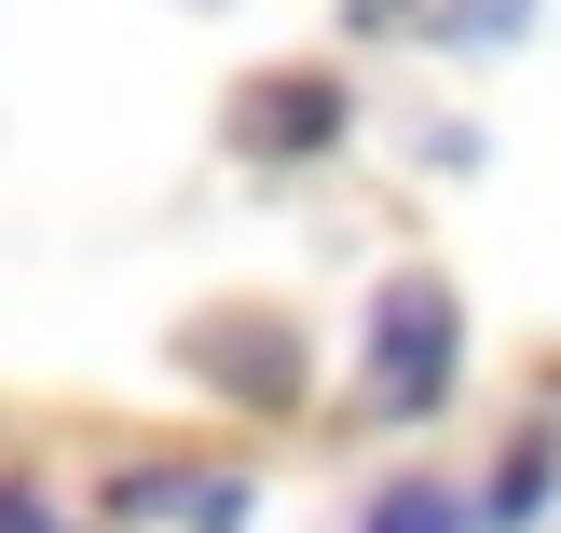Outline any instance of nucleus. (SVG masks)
<instances>
[{
  "label": "nucleus",
  "instance_id": "1",
  "mask_svg": "<svg viewBox=\"0 0 561 533\" xmlns=\"http://www.w3.org/2000/svg\"><path fill=\"white\" fill-rule=\"evenodd\" d=\"M466 383V315L438 274H398V288L370 301V410H398V425H425V410H453Z\"/></svg>",
  "mask_w": 561,
  "mask_h": 533
},
{
  "label": "nucleus",
  "instance_id": "2",
  "mask_svg": "<svg viewBox=\"0 0 561 533\" xmlns=\"http://www.w3.org/2000/svg\"><path fill=\"white\" fill-rule=\"evenodd\" d=\"M192 370L247 383V410H288L301 397V343H274V328H192Z\"/></svg>",
  "mask_w": 561,
  "mask_h": 533
},
{
  "label": "nucleus",
  "instance_id": "3",
  "mask_svg": "<svg viewBox=\"0 0 561 533\" xmlns=\"http://www.w3.org/2000/svg\"><path fill=\"white\" fill-rule=\"evenodd\" d=\"M124 520H179V533H233L247 479H124Z\"/></svg>",
  "mask_w": 561,
  "mask_h": 533
},
{
  "label": "nucleus",
  "instance_id": "4",
  "mask_svg": "<svg viewBox=\"0 0 561 533\" xmlns=\"http://www.w3.org/2000/svg\"><path fill=\"white\" fill-rule=\"evenodd\" d=\"M548 479H561V425H535L507 465H493V507H480V520H507V533H520V520H548Z\"/></svg>",
  "mask_w": 561,
  "mask_h": 533
},
{
  "label": "nucleus",
  "instance_id": "5",
  "mask_svg": "<svg viewBox=\"0 0 561 533\" xmlns=\"http://www.w3.org/2000/svg\"><path fill=\"white\" fill-rule=\"evenodd\" d=\"M329 124H343V96H329V82H301V96H247V151H274V137H288V151H316Z\"/></svg>",
  "mask_w": 561,
  "mask_h": 533
},
{
  "label": "nucleus",
  "instance_id": "6",
  "mask_svg": "<svg viewBox=\"0 0 561 533\" xmlns=\"http://www.w3.org/2000/svg\"><path fill=\"white\" fill-rule=\"evenodd\" d=\"M370 533H466V507H453V493H425V479H398V493L370 507Z\"/></svg>",
  "mask_w": 561,
  "mask_h": 533
},
{
  "label": "nucleus",
  "instance_id": "7",
  "mask_svg": "<svg viewBox=\"0 0 561 533\" xmlns=\"http://www.w3.org/2000/svg\"><path fill=\"white\" fill-rule=\"evenodd\" d=\"M535 27V0H453V42H520Z\"/></svg>",
  "mask_w": 561,
  "mask_h": 533
},
{
  "label": "nucleus",
  "instance_id": "8",
  "mask_svg": "<svg viewBox=\"0 0 561 533\" xmlns=\"http://www.w3.org/2000/svg\"><path fill=\"white\" fill-rule=\"evenodd\" d=\"M0 533H55V520H42V493H0Z\"/></svg>",
  "mask_w": 561,
  "mask_h": 533
},
{
  "label": "nucleus",
  "instance_id": "9",
  "mask_svg": "<svg viewBox=\"0 0 561 533\" xmlns=\"http://www.w3.org/2000/svg\"><path fill=\"white\" fill-rule=\"evenodd\" d=\"M343 14H356V27H383V14H411V0H343Z\"/></svg>",
  "mask_w": 561,
  "mask_h": 533
}]
</instances>
